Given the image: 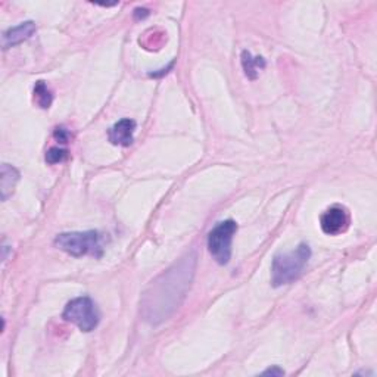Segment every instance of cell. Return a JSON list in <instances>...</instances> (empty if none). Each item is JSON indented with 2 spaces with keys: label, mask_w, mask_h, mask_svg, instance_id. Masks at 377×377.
Wrapping results in <instances>:
<instances>
[{
  "label": "cell",
  "mask_w": 377,
  "mask_h": 377,
  "mask_svg": "<svg viewBox=\"0 0 377 377\" xmlns=\"http://www.w3.org/2000/svg\"><path fill=\"white\" fill-rule=\"evenodd\" d=\"M34 99L37 102V105L41 108V109H49L50 105H52V101H53V96H52V92L49 90L48 85L45 81H37L36 86H34Z\"/></svg>",
  "instance_id": "8fae6325"
},
{
  "label": "cell",
  "mask_w": 377,
  "mask_h": 377,
  "mask_svg": "<svg viewBox=\"0 0 377 377\" xmlns=\"http://www.w3.org/2000/svg\"><path fill=\"white\" fill-rule=\"evenodd\" d=\"M45 159L50 165L61 164V162H64V161L68 159V150L66 149H61V148H50L46 152Z\"/></svg>",
  "instance_id": "7c38bea8"
},
{
  "label": "cell",
  "mask_w": 377,
  "mask_h": 377,
  "mask_svg": "<svg viewBox=\"0 0 377 377\" xmlns=\"http://www.w3.org/2000/svg\"><path fill=\"white\" fill-rule=\"evenodd\" d=\"M349 226V214L341 205H333L320 218V227L329 236H338L346 232Z\"/></svg>",
  "instance_id": "8992f818"
},
{
  "label": "cell",
  "mask_w": 377,
  "mask_h": 377,
  "mask_svg": "<svg viewBox=\"0 0 377 377\" xmlns=\"http://www.w3.org/2000/svg\"><path fill=\"white\" fill-rule=\"evenodd\" d=\"M55 138H57V141L62 145L68 143L69 142V138H71V133H69L65 127H57V130H55L53 133Z\"/></svg>",
  "instance_id": "4fadbf2b"
},
{
  "label": "cell",
  "mask_w": 377,
  "mask_h": 377,
  "mask_svg": "<svg viewBox=\"0 0 377 377\" xmlns=\"http://www.w3.org/2000/svg\"><path fill=\"white\" fill-rule=\"evenodd\" d=\"M36 33V24L33 21L21 22L17 27H12L2 36V46L3 49H10L17 45H21L22 41L29 40Z\"/></svg>",
  "instance_id": "ba28073f"
},
{
  "label": "cell",
  "mask_w": 377,
  "mask_h": 377,
  "mask_svg": "<svg viewBox=\"0 0 377 377\" xmlns=\"http://www.w3.org/2000/svg\"><path fill=\"white\" fill-rule=\"evenodd\" d=\"M310 258L311 248L308 243H301L292 252L276 255L271 264V285L280 287L298 280Z\"/></svg>",
  "instance_id": "7a4b0ae2"
},
{
  "label": "cell",
  "mask_w": 377,
  "mask_h": 377,
  "mask_svg": "<svg viewBox=\"0 0 377 377\" xmlns=\"http://www.w3.org/2000/svg\"><path fill=\"white\" fill-rule=\"evenodd\" d=\"M134 131H136V121L130 118H122L109 129L108 138L109 142L115 146L129 148L134 142Z\"/></svg>",
  "instance_id": "52a82bcc"
},
{
  "label": "cell",
  "mask_w": 377,
  "mask_h": 377,
  "mask_svg": "<svg viewBox=\"0 0 377 377\" xmlns=\"http://www.w3.org/2000/svg\"><path fill=\"white\" fill-rule=\"evenodd\" d=\"M241 61H242V66L245 76L249 80H257L259 69L265 68V61L262 57H252V53L249 50H243L241 55Z\"/></svg>",
  "instance_id": "30bf717a"
},
{
  "label": "cell",
  "mask_w": 377,
  "mask_h": 377,
  "mask_svg": "<svg viewBox=\"0 0 377 377\" xmlns=\"http://www.w3.org/2000/svg\"><path fill=\"white\" fill-rule=\"evenodd\" d=\"M197 252H189L169 270L153 278L141 299V315L157 326L169 320L183 304L197 271Z\"/></svg>",
  "instance_id": "6da1fadb"
},
{
  "label": "cell",
  "mask_w": 377,
  "mask_h": 377,
  "mask_svg": "<svg viewBox=\"0 0 377 377\" xmlns=\"http://www.w3.org/2000/svg\"><path fill=\"white\" fill-rule=\"evenodd\" d=\"M262 374H264V376H283L285 371H283L280 367H278V366H273V367H270L269 370L262 371Z\"/></svg>",
  "instance_id": "5bb4252c"
},
{
  "label": "cell",
  "mask_w": 377,
  "mask_h": 377,
  "mask_svg": "<svg viewBox=\"0 0 377 377\" xmlns=\"http://www.w3.org/2000/svg\"><path fill=\"white\" fill-rule=\"evenodd\" d=\"M237 232V222L233 220L221 221L208 234V250L220 265H227L232 258V242Z\"/></svg>",
  "instance_id": "5b68a950"
},
{
  "label": "cell",
  "mask_w": 377,
  "mask_h": 377,
  "mask_svg": "<svg viewBox=\"0 0 377 377\" xmlns=\"http://www.w3.org/2000/svg\"><path fill=\"white\" fill-rule=\"evenodd\" d=\"M65 321L76 325L81 332H92L99 325L101 314L94 301L89 297H80L69 301L62 313Z\"/></svg>",
  "instance_id": "277c9868"
},
{
  "label": "cell",
  "mask_w": 377,
  "mask_h": 377,
  "mask_svg": "<svg viewBox=\"0 0 377 377\" xmlns=\"http://www.w3.org/2000/svg\"><path fill=\"white\" fill-rule=\"evenodd\" d=\"M20 180V171L6 162L2 164V177H0V192H2V201L12 197L13 190Z\"/></svg>",
  "instance_id": "9c48e42d"
},
{
  "label": "cell",
  "mask_w": 377,
  "mask_h": 377,
  "mask_svg": "<svg viewBox=\"0 0 377 377\" xmlns=\"http://www.w3.org/2000/svg\"><path fill=\"white\" fill-rule=\"evenodd\" d=\"M55 245L73 257L92 255L99 258L104 254L102 234L96 230L61 233L55 237Z\"/></svg>",
  "instance_id": "3957f363"
}]
</instances>
